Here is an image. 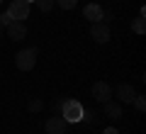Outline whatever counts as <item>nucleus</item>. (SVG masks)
Instances as JSON below:
<instances>
[{"label":"nucleus","mask_w":146,"mask_h":134,"mask_svg":"<svg viewBox=\"0 0 146 134\" xmlns=\"http://www.w3.org/2000/svg\"><path fill=\"white\" fill-rule=\"evenodd\" d=\"M61 112H63V119L66 122H80L83 119V105L78 100H66L61 105Z\"/></svg>","instance_id":"nucleus-1"},{"label":"nucleus","mask_w":146,"mask_h":134,"mask_svg":"<svg viewBox=\"0 0 146 134\" xmlns=\"http://www.w3.org/2000/svg\"><path fill=\"white\" fill-rule=\"evenodd\" d=\"M34 63H36V49H22V51H17L15 66L20 68V71H32Z\"/></svg>","instance_id":"nucleus-2"},{"label":"nucleus","mask_w":146,"mask_h":134,"mask_svg":"<svg viewBox=\"0 0 146 134\" xmlns=\"http://www.w3.org/2000/svg\"><path fill=\"white\" fill-rule=\"evenodd\" d=\"M12 15V20L15 22H22V20H27L29 17V3H25V0H12V5H10V10H7Z\"/></svg>","instance_id":"nucleus-3"},{"label":"nucleus","mask_w":146,"mask_h":134,"mask_svg":"<svg viewBox=\"0 0 146 134\" xmlns=\"http://www.w3.org/2000/svg\"><path fill=\"white\" fill-rule=\"evenodd\" d=\"M90 37H93L98 44H105V41L110 39V27H107V22H105V20L93 22V27H90Z\"/></svg>","instance_id":"nucleus-4"},{"label":"nucleus","mask_w":146,"mask_h":134,"mask_svg":"<svg viewBox=\"0 0 146 134\" xmlns=\"http://www.w3.org/2000/svg\"><path fill=\"white\" fill-rule=\"evenodd\" d=\"M44 129H46V134H66L68 122L63 117H49L46 124H44Z\"/></svg>","instance_id":"nucleus-5"},{"label":"nucleus","mask_w":146,"mask_h":134,"mask_svg":"<svg viewBox=\"0 0 146 134\" xmlns=\"http://www.w3.org/2000/svg\"><path fill=\"white\" fill-rule=\"evenodd\" d=\"M93 98L98 100V103H107V100H112V88L105 81H98L93 85Z\"/></svg>","instance_id":"nucleus-6"},{"label":"nucleus","mask_w":146,"mask_h":134,"mask_svg":"<svg viewBox=\"0 0 146 134\" xmlns=\"http://www.w3.org/2000/svg\"><path fill=\"white\" fill-rule=\"evenodd\" d=\"M7 37L15 39V41L25 39V37H27V27L22 25V22H12V25H7Z\"/></svg>","instance_id":"nucleus-7"},{"label":"nucleus","mask_w":146,"mask_h":134,"mask_svg":"<svg viewBox=\"0 0 146 134\" xmlns=\"http://www.w3.org/2000/svg\"><path fill=\"white\" fill-rule=\"evenodd\" d=\"M83 15H85V20H90V22H100L102 15H105V10L100 5H93V3H90V5L83 7Z\"/></svg>","instance_id":"nucleus-8"},{"label":"nucleus","mask_w":146,"mask_h":134,"mask_svg":"<svg viewBox=\"0 0 146 134\" xmlns=\"http://www.w3.org/2000/svg\"><path fill=\"white\" fill-rule=\"evenodd\" d=\"M134 88L129 85V83H119V85H117V98L122 100V103H131V100H134Z\"/></svg>","instance_id":"nucleus-9"},{"label":"nucleus","mask_w":146,"mask_h":134,"mask_svg":"<svg viewBox=\"0 0 146 134\" xmlns=\"http://www.w3.org/2000/svg\"><path fill=\"white\" fill-rule=\"evenodd\" d=\"M105 105V117H112V119H119L122 117V105L119 103H112V100H107V103H102Z\"/></svg>","instance_id":"nucleus-10"},{"label":"nucleus","mask_w":146,"mask_h":134,"mask_svg":"<svg viewBox=\"0 0 146 134\" xmlns=\"http://www.w3.org/2000/svg\"><path fill=\"white\" fill-rule=\"evenodd\" d=\"M144 17H146V10L141 7L139 17L134 20V32H136V34H144V32H146V22H144Z\"/></svg>","instance_id":"nucleus-11"},{"label":"nucleus","mask_w":146,"mask_h":134,"mask_svg":"<svg viewBox=\"0 0 146 134\" xmlns=\"http://www.w3.org/2000/svg\"><path fill=\"white\" fill-rule=\"evenodd\" d=\"M34 3L39 5V10H42V12H49L54 7V0H34Z\"/></svg>","instance_id":"nucleus-12"},{"label":"nucleus","mask_w":146,"mask_h":134,"mask_svg":"<svg viewBox=\"0 0 146 134\" xmlns=\"http://www.w3.org/2000/svg\"><path fill=\"white\" fill-rule=\"evenodd\" d=\"M131 103H134V107L139 110V112H144V107H146V103H144V95H134V100H131Z\"/></svg>","instance_id":"nucleus-13"},{"label":"nucleus","mask_w":146,"mask_h":134,"mask_svg":"<svg viewBox=\"0 0 146 134\" xmlns=\"http://www.w3.org/2000/svg\"><path fill=\"white\" fill-rule=\"evenodd\" d=\"M56 3H58V7H63V10H73L78 0H56Z\"/></svg>","instance_id":"nucleus-14"},{"label":"nucleus","mask_w":146,"mask_h":134,"mask_svg":"<svg viewBox=\"0 0 146 134\" xmlns=\"http://www.w3.org/2000/svg\"><path fill=\"white\" fill-rule=\"evenodd\" d=\"M27 107H29L32 112H39V110L44 107V103H42V100H29V105H27Z\"/></svg>","instance_id":"nucleus-15"},{"label":"nucleus","mask_w":146,"mask_h":134,"mask_svg":"<svg viewBox=\"0 0 146 134\" xmlns=\"http://www.w3.org/2000/svg\"><path fill=\"white\" fill-rule=\"evenodd\" d=\"M12 22H15V20H12V15H10V12H5V15H3V17H0V25H12Z\"/></svg>","instance_id":"nucleus-16"},{"label":"nucleus","mask_w":146,"mask_h":134,"mask_svg":"<svg viewBox=\"0 0 146 134\" xmlns=\"http://www.w3.org/2000/svg\"><path fill=\"white\" fill-rule=\"evenodd\" d=\"M102 134H119V132H117V129H115V127H107V129H105V132H102Z\"/></svg>","instance_id":"nucleus-17"},{"label":"nucleus","mask_w":146,"mask_h":134,"mask_svg":"<svg viewBox=\"0 0 146 134\" xmlns=\"http://www.w3.org/2000/svg\"><path fill=\"white\" fill-rule=\"evenodd\" d=\"M25 3H34V0H25Z\"/></svg>","instance_id":"nucleus-18"},{"label":"nucleus","mask_w":146,"mask_h":134,"mask_svg":"<svg viewBox=\"0 0 146 134\" xmlns=\"http://www.w3.org/2000/svg\"><path fill=\"white\" fill-rule=\"evenodd\" d=\"M0 29H3V25H0Z\"/></svg>","instance_id":"nucleus-19"}]
</instances>
